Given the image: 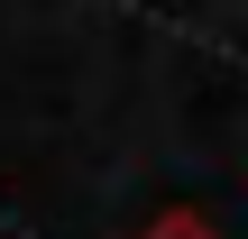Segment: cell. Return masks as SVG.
I'll return each instance as SVG.
<instances>
[{
  "label": "cell",
  "instance_id": "obj_1",
  "mask_svg": "<svg viewBox=\"0 0 248 239\" xmlns=\"http://www.w3.org/2000/svg\"><path fill=\"white\" fill-rule=\"evenodd\" d=\"M147 239H212V230H202L193 212H175V221H156V230H147Z\"/></svg>",
  "mask_w": 248,
  "mask_h": 239
}]
</instances>
